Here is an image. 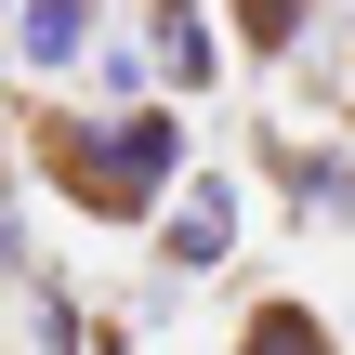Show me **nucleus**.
Returning <instances> with one entry per match:
<instances>
[{"label": "nucleus", "instance_id": "nucleus-1", "mask_svg": "<svg viewBox=\"0 0 355 355\" xmlns=\"http://www.w3.org/2000/svg\"><path fill=\"white\" fill-rule=\"evenodd\" d=\"M40 171L92 211V224H145L171 184H184V119L171 105H119V119H40Z\"/></svg>", "mask_w": 355, "mask_h": 355}, {"label": "nucleus", "instance_id": "nucleus-5", "mask_svg": "<svg viewBox=\"0 0 355 355\" xmlns=\"http://www.w3.org/2000/svg\"><path fill=\"white\" fill-rule=\"evenodd\" d=\"M237 355H343V329H329L316 303H250V329H237Z\"/></svg>", "mask_w": 355, "mask_h": 355}, {"label": "nucleus", "instance_id": "nucleus-4", "mask_svg": "<svg viewBox=\"0 0 355 355\" xmlns=\"http://www.w3.org/2000/svg\"><path fill=\"white\" fill-rule=\"evenodd\" d=\"M145 40H158V79H171V92H198V79L224 66V26H211V0H145Z\"/></svg>", "mask_w": 355, "mask_h": 355}, {"label": "nucleus", "instance_id": "nucleus-6", "mask_svg": "<svg viewBox=\"0 0 355 355\" xmlns=\"http://www.w3.org/2000/svg\"><path fill=\"white\" fill-rule=\"evenodd\" d=\"M224 13H237L250 53H303V13H316V0H224Z\"/></svg>", "mask_w": 355, "mask_h": 355}, {"label": "nucleus", "instance_id": "nucleus-2", "mask_svg": "<svg viewBox=\"0 0 355 355\" xmlns=\"http://www.w3.org/2000/svg\"><path fill=\"white\" fill-rule=\"evenodd\" d=\"M119 26H105V0H13L0 13V53L26 66V79H53V66H79V53H105Z\"/></svg>", "mask_w": 355, "mask_h": 355}, {"label": "nucleus", "instance_id": "nucleus-3", "mask_svg": "<svg viewBox=\"0 0 355 355\" xmlns=\"http://www.w3.org/2000/svg\"><path fill=\"white\" fill-rule=\"evenodd\" d=\"M224 250H237V184H184L171 224H158V263H171V277H211Z\"/></svg>", "mask_w": 355, "mask_h": 355}, {"label": "nucleus", "instance_id": "nucleus-7", "mask_svg": "<svg viewBox=\"0 0 355 355\" xmlns=\"http://www.w3.org/2000/svg\"><path fill=\"white\" fill-rule=\"evenodd\" d=\"M290 198H303V211H343V224H355V158H290Z\"/></svg>", "mask_w": 355, "mask_h": 355}]
</instances>
